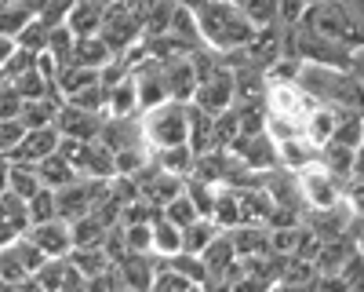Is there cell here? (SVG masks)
<instances>
[{
	"label": "cell",
	"mask_w": 364,
	"mask_h": 292,
	"mask_svg": "<svg viewBox=\"0 0 364 292\" xmlns=\"http://www.w3.org/2000/svg\"><path fill=\"white\" fill-rule=\"evenodd\" d=\"M142 139L154 146V150L190 142V103L164 99L157 106L142 110Z\"/></svg>",
	"instance_id": "3"
},
{
	"label": "cell",
	"mask_w": 364,
	"mask_h": 292,
	"mask_svg": "<svg viewBox=\"0 0 364 292\" xmlns=\"http://www.w3.org/2000/svg\"><path fill=\"white\" fill-rule=\"evenodd\" d=\"M99 33L106 37V44H109L117 55H124V51L139 48L146 26H142V19L128 8V0H113V4L106 8V19H102Z\"/></svg>",
	"instance_id": "5"
},
{
	"label": "cell",
	"mask_w": 364,
	"mask_h": 292,
	"mask_svg": "<svg viewBox=\"0 0 364 292\" xmlns=\"http://www.w3.org/2000/svg\"><path fill=\"white\" fill-rule=\"evenodd\" d=\"M33 19L37 15H33V8H29V0H0V33L18 37Z\"/></svg>",
	"instance_id": "23"
},
{
	"label": "cell",
	"mask_w": 364,
	"mask_h": 292,
	"mask_svg": "<svg viewBox=\"0 0 364 292\" xmlns=\"http://www.w3.org/2000/svg\"><path fill=\"white\" fill-rule=\"evenodd\" d=\"M0 288H4V281H0Z\"/></svg>",
	"instance_id": "34"
},
{
	"label": "cell",
	"mask_w": 364,
	"mask_h": 292,
	"mask_svg": "<svg viewBox=\"0 0 364 292\" xmlns=\"http://www.w3.org/2000/svg\"><path fill=\"white\" fill-rule=\"evenodd\" d=\"M339 117H343V110H339V106L317 103V106H314V113L306 117V125H302V132H306L317 146H324V142H331V135H336Z\"/></svg>",
	"instance_id": "16"
},
{
	"label": "cell",
	"mask_w": 364,
	"mask_h": 292,
	"mask_svg": "<svg viewBox=\"0 0 364 292\" xmlns=\"http://www.w3.org/2000/svg\"><path fill=\"white\" fill-rule=\"evenodd\" d=\"M109 238V223L99 219L95 212H87L80 219H73V249H87V245H106Z\"/></svg>",
	"instance_id": "24"
},
{
	"label": "cell",
	"mask_w": 364,
	"mask_h": 292,
	"mask_svg": "<svg viewBox=\"0 0 364 292\" xmlns=\"http://www.w3.org/2000/svg\"><path fill=\"white\" fill-rule=\"evenodd\" d=\"M48 256H70L73 252V223L55 216V219H44V223H33L26 230Z\"/></svg>",
	"instance_id": "9"
},
{
	"label": "cell",
	"mask_w": 364,
	"mask_h": 292,
	"mask_svg": "<svg viewBox=\"0 0 364 292\" xmlns=\"http://www.w3.org/2000/svg\"><path fill=\"white\" fill-rule=\"evenodd\" d=\"M58 110H63V99L58 95H41V99H22L18 103V121L26 128H41V125H55Z\"/></svg>",
	"instance_id": "15"
},
{
	"label": "cell",
	"mask_w": 364,
	"mask_h": 292,
	"mask_svg": "<svg viewBox=\"0 0 364 292\" xmlns=\"http://www.w3.org/2000/svg\"><path fill=\"white\" fill-rule=\"evenodd\" d=\"M157 165L171 175H182V179H190L193 175V165H197V150L190 142H178V146H164L157 150Z\"/></svg>",
	"instance_id": "22"
},
{
	"label": "cell",
	"mask_w": 364,
	"mask_h": 292,
	"mask_svg": "<svg viewBox=\"0 0 364 292\" xmlns=\"http://www.w3.org/2000/svg\"><path fill=\"white\" fill-rule=\"evenodd\" d=\"M302 22L350 48H364V0H314Z\"/></svg>",
	"instance_id": "2"
},
{
	"label": "cell",
	"mask_w": 364,
	"mask_h": 292,
	"mask_svg": "<svg viewBox=\"0 0 364 292\" xmlns=\"http://www.w3.org/2000/svg\"><path fill=\"white\" fill-rule=\"evenodd\" d=\"M219 234H223V226H219L215 219H211V216H197L190 226H182V249L200 256V252H204L211 241L219 238Z\"/></svg>",
	"instance_id": "21"
},
{
	"label": "cell",
	"mask_w": 364,
	"mask_h": 292,
	"mask_svg": "<svg viewBox=\"0 0 364 292\" xmlns=\"http://www.w3.org/2000/svg\"><path fill=\"white\" fill-rule=\"evenodd\" d=\"M200 259H204V267H208V274H211V285H215L219 278L226 281V271H233L237 263H240V256H237V249H233V238H230V230L219 234V238L200 252Z\"/></svg>",
	"instance_id": "13"
},
{
	"label": "cell",
	"mask_w": 364,
	"mask_h": 292,
	"mask_svg": "<svg viewBox=\"0 0 364 292\" xmlns=\"http://www.w3.org/2000/svg\"><path fill=\"white\" fill-rule=\"evenodd\" d=\"M106 8L109 4H99V0H73V8L66 15V26L73 29L77 37H91V33H99V29H102Z\"/></svg>",
	"instance_id": "14"
},
{
	"label": "cell",
	"mask_w": 364,
	"mask_h": 292,
	"mask_svg": "<svg viewBox=\"0 0 364 292\" xmlns=\"http://www.w3.org/2000/svg\"><path fill=\"white\" fill-rule=\"evenodd\" d=\"M310 4H314V0H310Z\"/></svg>",
	"instance_id": "35"
},
{
	"label": "cell",
	"mask_w": 364,
	"mask_h": 292,
	"mask_svg": "<svg viewBox=\"0 0 364 292\" xmlns=\"http://www.w3.org/2000/svg\"><path fill=\"white\" fill-rule=\"evenodd\" d=\"M277 142V165L284 172H299V168H306L321 157V146L306 135V132H299V135H288V139H273Z\"/></svg>",
	"instance_id": "11"
},
{
	"label": "cell",
	"mask_w": 364,
	"mask_h": 292,
	"mask_svg": "<svg viewBox=\"0 0 364 292\" xmlns=\"http://www.w3.org/2000/svg\"><path fill=\"white\" fill-rule=\"evenodd\" d=\"M58 132H63L66 139H99L102 135V125L106 117L95 113V110H84V106H73V103H63V110H58L55 117Z\"/></svg>",
	"instance_id": "8"
},
{
	"label": "cell",
	"mask_w": 364,
	"mask_h": 292,
	"mask_svg": "<svg viewBox=\"0 0 364 292\" xmlns=\"http://www.w3.org/2000/svg\"><path fill=\"white\" fill-rule=\"evenodd\" d=\"M33 226V216H29V201L18 197L15 190H4L0 194V249L11 245L15 238Z\"/></svg>",
	"instance_id": "7"
},
{
	"label": "cell",
	"mask_w": 364,
	"mask_h": 292,
	"mask_svg": "<svg viewBox=\"0 0 364 292\" xmlns=\"http://www.w3.org/2000/svg\"><path fill=\"white\" fill-rule=\"evenodd\" d=\"M58 146H63V132H58V125H41V128H26L22 142L15 146V161H44L48 154H55Z\"/></svg>",
	"instance_id": "10"
},
{
	"label": "cell",
	"mask_w": 364,
	"mask_h": 292,
	"mask_svg": "<svg viewBox=\"0 0 364 292\" xmlns=\"http://www.w3.org/2000/svg\"><path fill=\"white\" fill-rule=\"evenodd\" d=\"M350 234H353V245H357V256L364 259V212H357V216H353V223H350Z\"/></svg>",
	"instance_id": "32"
},
{
	"label": "cell",
	"mask_w": 364,
	"mask_h": 292,
	"mask_svg": "<svg viewBox=\"0 0 364 292\" xmlns=\"http://www.w3.org/2000/svg\"><path fill=\"white\" fill-rule=\"evenodd\" d=\"M18 48V41L15 37H8V33H0V70H4V63L11 58V51Z\"/></svg>",
	"instance_id": "33"
},
{
	"label": "cell",
	"mask_w": 364,
	"mask_h": 292,
	"mask_svg": "<svg viewBox=\"0 0 364 292\" xmlns=\"http://www.w3.org/2000/svg\"><path fill=\"white\" fill-rule=\"evenodd\" d=\"M8 190H15L18 197H33L37 190H44V175L33 161H15L11 157V175H8Z\"/></svg>",
	"instance_id": "20"
},
{
	"label": "cell",
	"mask_w": 364,
	"mask_h": 292,
	"mask_svg": "<svg viewBox=\"0 0 364 292\" xmlns=\"http://www.w3.org/2000/svg\"><path fill=\"white\" fill-rule=\"evenodd\" d=\"M139 110H142V103H139V88H135V77L128 73L124 80H117V84L109 88L106 113H109V117H135Z\"/></svg>",
	"instance_id": "19"
},
{
	"label": "cell",
	"mask_w": 364,
	"mask_h": 292,
	"mask_svg": "<svg viewBox=\"0 0 364 292\" xmlns=\"http://www.w3.org/2000/svg\"><path fill=\"white\" fill-rule=\"evenodd\" d=\"M33 285L44 292H70V288H84L87 278L80 274V267L70 256H51L44 267L33 274Z\"/></svg>",
	"instance_id": "6"
},
{
	"label": "cell",
	"mask_w": 364,
	"mask_h": 292,
	"mask_svg": "<svg viewBox=\"0 0 364 292\" xmlns=\"http://www.w3.org/2000/svg\"><path fill=\"white\" fill-rule=\"evenodd\" d=\"M197 26H200V41L219 55L245 48L259 29L233 0H204L197 8Z\"/></svg>",
	"instance_id": "1"
},
{
	"label": "cell",
	"mask_w": 364,
	"mask_h": 292,
	"mask_svg": "<svg viewBox=\"0 0 364 292\" xmlns=\"http://www.w3.org/2000/svg\"><path fill=\"white\" fill-rule=\"evenodd\" d=\"M51 33H55V26H48L44 19H33L15 41H18L22 48H29V51H44V48L51 44Z\"/></svg>",
	"instance_id": "29"
},
{
	"label": "cell",
	"mask_w": 364,
	"mask_h": 292,
	"mask_svg": "<svg viewBox=\"0 0 364 292\" xmlns=\"http://www.w3.org/2000/svg\"><path fill=\"white\" fill-rule=\"evenodd\" d=\"M299 179V194H302V204H306L310 212H321V209H336V204L346 201V190H343V179L336 172H331L321 157L306 168L295 172Z\"/></svg>",
	"instance_id": "4"
},
{
	"label": "cell",
	"mask_w": 364,
	"mask_h": 292,
	"mask_svg": "<svg viewBox=\"0 0 364 292\" xmlns=\"http://www.w3.org/2000/svg\"><path fill=\"white\" fill-rule=\"evenodd\" d=\"M29 216H33V223L55 219V216H58V194H55L51 187L37 190L33 197H29Z\"/></svg>",
	"instance_id": "30"
},
{
	"label": "cell",
	"mask_w": 364,
	"mask_h": 292,
	"mask_svg": "<svg viewBox=\"0 0 364 292\" xmlns=\"http://www.w3.org/2000/svg\"><path fill=\"white\" fill-rule=\"evenodd\" d=\"M37 168H41V175H44V187H51V190H63V187H70L73 179H80L77 165H73L63 150H55V154H48L44 161H37Z\"/></svg>",
	"instance_id": "18"
},
{
	"label": "cell",
	"mask_w": 364,
	"mask_h": 292,
	"mask_svg": "<svg viewBox=\"0 0 364 292\" xmlns=\"http://www.w3.org/2000/svg\"><path fill=\"white\" fill-rule=\"evenodd\" d=\"M168 95L178 103H193L197 95V66L190 55L168 58Z\"/></svg>",
	"instance_id": "12"
},
{
	"label": "cell",
	"mask_w": 364,
	"mask_h": 292,
	"mask_svg": "<svg viewBox=\"0 0 364 292\" xmlns=\"http://www.w3.org/2000/svg\"><path fill=\"white\" fill-rule=\"evenodd\" d=\"M26 135V125L18 121V113L15 117H0V154H15V146L22 142Z\"/></svg>",
	"instance_id": "31"
},
{
	"label": "cell",
	"mask_w": 364,
	"mask_h": 292,
	"mask_svg": "<svg viewBox=\"0 0 364 292\" xmlns=\"http://www.w3.org/2000/svg\"><path fill=\"white\" fill-rule=\"evenodd\" d=\"M171 223H178V226H190L197 216H200V209H197V201L190 197V190H182L178 197H171L168 204H164V209H161Z\"/></svg>",
	"instance_id": "28"
},
{
	"label": "cell",
	"mask_w": 364,
	"mask_h": 292,
	"mask_svg": "<svg viewBox=\"0 0 364 292\" xmlns=\"http://www.w3.org/2000/svg\"><path fill=\"white\" fill-rule=\"evenodd\" d=\"M70 259L80 267V274L91 281V278H99V274H106L109 267H113V256L106 252V245H87V249H73L70 252Z\"/></svg>",
	"instance_id": "25"
},
{
	"label": "cell",
	"mask_w": 364,
	"mask_h": 292,
	"mask_svg": "<svg viewBox=\"0 0 364 292\" xmlns=\"http://www.w3.org/2000/svg\"><path fill=\"white\" fill-rule=\"evenodd\" d=\"M233 4L245 11L259 29L262 26H277V11H281V0H233Z\"/></svg>",
	"instance_id": "27"
},
{
	"label": "cell",
	"mask_w": 364,
	"mask_h": 292,
	"mask_svg": "<svg viewBox=\"0 0 364 292\" xmlns=\"http://www.w3.org/2000/svg\"><path fill=\"white\" fill-rule=\"evenodd\" d=\"M117 51L106 44L102 33H91V37H77V48H73V63L80 66H91V70H102L106 63H113Z\"/></svg>",
	"instance_id": "17"
},
{
	"label": "cell",
	"mask_w": 364,
	"mask_h": 292,
	"mask_svg": "<svg viewBox=\"0 0 364 292\" xmlns=\"http://www.w3.org/2000/svg\"><path fill=\"white\" fill-rule=\"evenodd\" d=\"M175 252H182V226L161 212L154 219V256H175Z\"/></svg>",
	"instance_id": "26"
}]
</instances>
